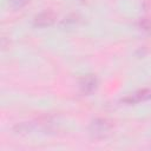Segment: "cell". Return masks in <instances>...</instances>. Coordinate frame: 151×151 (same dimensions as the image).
Here are the masks:
<instances>
[{"mask_svg": "<svg viewBox=\"0 0 151 151\" xmlns=\"http://www.w3.org/2000/svg\"><path fill=\"white\" fill-rule=\"evenodd\" d=\"M97 84H98L97 78L93 74H87L80 79L79 87L84 94H90L97 88Z\"/></svg>", "mask_w": 151, "mask_h": 151, "instance_id": "277c9868", "label": "cell"}, {"mask_svg": "<svg viewBox=\"0 0 151 151\" xmlns=\"http://www.w3.org/2000/svg\"><path fill=\"white\" fill-rule=\"evenodd\" d=\"M113 124L106 118H97L90 124V134L94 139H104L112 131Z\"/></svg>", "mask_w": 151, "mask_h": 151, "instance_id": "6da1fadb", "label": "cell"}, {"mask_svg": "<svg viewBox=\"0 0 151 151\" xmlns=\"http://www.w3.org/2000/svg\"><path fill=\"white\" fill-rule=\"evenodd\" d=\"M149 99H151V90L142 88V90H138V91L131 93L130 96L125 97L123 100L127 104H134V103H140V101H145Z\"/></svg>", "mask_w": 151, "mask_h": 151, "instance_id": "3957f363", "label": "cell"}, {"mask_svg": "<svg viewBox=\"0 0 151 151\" xmlns=\"http://www.w3.org/2000/svg\"><path fill=\"white\" fill-rule=\"evenodd\" d=\"M145 11H150L151 12V0H145V2L143 4Z\"/></svg>", "mask_w": 151, "mask_h": 151, "instance_id": "52a82bcc", "label": "cell"}, {"mask_svg": "<svg viewBox=\"0 0 151 151\" xmlns=\"http://www.w3.org/2000/svg\"><path fill=\"white\" fill-rule=\"evenodd\" d=\"M55 19H57L55 13L51 9H46V11H42V12L38 13L34 17L33 25L37 26V27H47V26L53 25Z\"/></svg>", "mask_w": 151, "mask_h": 151, "instance_id": "7a4b0ae2", "label": "cell"}, {"mask_svg": "<svg viewBox=\"0 0 151 151\" xmlns=\"http://www.w3.org/2000/svg\"><path fill=\"white\" fill-rule=\"evenodd\" d=\"M139 25H140V27H142L144 31H149V32H151V19L145 18V19L140 20Z\"/></svg>", "mask_w": 151, "mask_h": 151, "instance_id": "8992f818", "label": "cell"}, {"mask_svg": "<svg viewBox=\"0 0 151 151\" xmlns=\"http://www.w3.org/2000/svg\"><path fill=\"white\" fill-rule=\"evenodd\" d=\"M29 2V0H9V5L14 9H19L24 6H26Z\"/></svg>", "mask_w": 151, "mask_h": 151, "instance_id": "5b68a950", "label": "cell"}]
</instances>
